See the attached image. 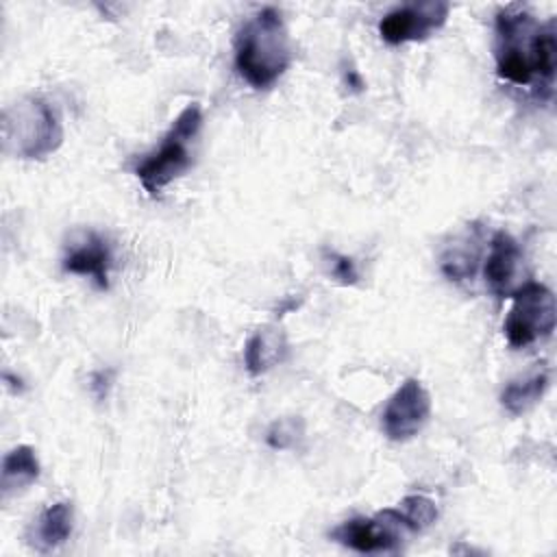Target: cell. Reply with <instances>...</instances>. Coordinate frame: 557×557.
<instances>
[{"instance_id": "15", "label": "cell", "mask_w": 557, "mask_h": 557, "mask_svg": "<svg viewBox=\"0 0 557 557\" xmlns=\"http://www.w3.org/2000/svg\"><path fill=\"white\" fill-rule=\"evenodd\" d=\"M546 387H548V370L537 368L520 379L509 381L500 394V403L509 413L520 416L529 411L544 396Z\"/></svg>"}, {"instance_id": "16", "label": "cell", "mask_w": 557, "mask_h": 557, "mask_svg": "<svg viewBox=\"0 0 557 557\" xmlns=\"http://www.w3.org/2000/svg\"><path fill=\"white\" fill-rule=\"evenodd\" d=\"M400 516L405 518L407 527L411 529V533L416 531H424L426 527H431L437 520V507L429 496L422 494H409L405 496L398 507Z\"/></svg>"}, {"instance_id": "12", "label": "cell", "mask_w": 557, "mask_h": 557, "mask_svg": "<svg viewBox=\"0 0 557 557\" xmlns=\"http://www.w3.org/2000/svg\"><path fill=\"white\" fill-rule=\"evenodd\" d=\"M72 522L74 513L67 500L48 505L28 531V544L39 553H50L67 542V537L72 535Z\"/></svg>"}, {"instance_id": "19", "label": "cell", "mask_w": 557, "mask_h": 557, "mask_svg": "<svg viewBox=\"0 0 557 557\" xmlns=\"http://www.w3.org/2000/svg\"><path fill=\"white\" fill-rule=\"evenodd\" d=\"M111 383H113V372H111V370H98V372L91 374L89 387H91V392H94V396H96L98 400H104L107 394H109Z\"/></svg>"}, {"instance_id": "1", "label": "cell", "mask_w": 557, "mask_h": 557, "mask_svg": "<svg viewBox=\"0 0 557 557\" xmlns=\"http://www.w3.org/2000/svg\"><path fill=\"white\" fill-rule=\"evenodd\" d=\"M494 59L503 81L550 94L557 70L555 20L537 22L520 7L500 9L494 22Z\"/></svg>"}, {"instance_id": "9", "label": "cell", "mask_w": 557, "mask_h": 557, "mask_svg": "<svg viewBox=\"0 0 557 557\" xmlns=\"http://www.w3.org/2000/svg\"><path fill=\"white\" fill-rule=\"evenodd\" d=\"M483 276L490 292L498 298H511L527 283L524 252L520 244L505 231L494 233L483 263Z\"/></svg>"}, {"instance_id": "5", "label": "cell", "mask_w": 557, "mask_h": 557, "mask_svg": "<svg viewBox=\"0 0 557 557\" xmlns=\"http://www.w3.org/2000/svg\"><path fill=\"white\" fill-rule=\"evenodd\" d=\"M555 296L535 281H527L511 296V307L503 322L507 344L511 348H527L555 331Z\"/></svg>"}, {"instance_id": "6", "label": "cell", "mask_w": 557, "mask_h": 557, "mask_svg": "<svg viewBox=\"0 0 557 557\" xmlns=\"http://www.w3.org/2000/svg\"><path fill=\"white\" fill-rule=\"evenodd\" d=\"M407 533L405 518L398 509H381L374 516H357L337 524L329 535L337 544L357 553H396L400 550Z\"/></svg>"}, {"instance_id": "2", "label": "cell", "mask_w": 557, "mask_h": 557, "mask_svg": "<svg viewBox=\"0 0 557 557\" xmlns=\"http://www.w3.org/2000/svg\"><path fill=\"white\" fill-rule=\"evenodd\" d=\"M292 41L274 7L257 11L235 35V70L255 89L272 87L292 65Z\"/></svg>"}, {"instance_id": "13", "label": "cell", "mask_w": 557, "mask_h": 557, "mask_svg": "<svg viewBox=\"0 0 557 557\" xmlns=\"http://www.w3.org/2000/svg\"><path fill=\"white\" fill-rule=\"evenodd\" d=\"M287 352V339L281 329L263 326L255 331L244 346V363L248 374L259 376L281 363Z\"/></svg>"}, {"instance_id": "3", "label": "cell", "mask_w": 557, "mask_h": 557, "mask_svg": "<svg viewBox=\"0 0 557 557\" xmlns=\"http://www.w3.org/2000/svg\"><path fill=\"white\" fill-rule=\"evenodd\" d=\"M2 148L20 159H46L63 141L59 111L39 96H24L2 111Z\"/></svg>"}, {"instance_id": "14", "label": "cell", "mask_w": 557, "mask_h": 557, "mask_svg": "<svg viewBox=\"0 0 557 557\" xmlns=\"http://www.w3.org/2000/svg\"><path fill=\"white\" fill-rule=\"evenodd\" d=\"M37 476H39V459L35 455V448L26 444L15 446L2 459V474H0L2 496H11L17 490L28 487Z\"/></svg>"}, {"instance_id": "7", "label": "cell", "mask_w": 557, "mask_h": 557, "mask_svg": "<svg viewBox=\"0 0 557 557\" xmlns=\"http://www.w3.org/2000/svg\"><path fill=\"white\" fill-rule=\"evenodd\" d=\"M431 416V396L418 379H407L387 400L381 429L392 442H407L422 431Z\"/></svg>"}, {"instance_id": "17", "label": "cell", "mask_w": 557, "mask_h": 557, "mask_svg": "<svg viewBox=\"0 0 557 557\" xmlns=\"http://www.w3.org/2000/svg\"><path fill=\"white\" fill-rule=\"evenodd\" d=\"M302 435H305L302 418L287 416V418H278L270 424V429L265 433V442L274 450H287V448H296V444L302 440Z\"/></svg>"}, {"instance_id": "11", "label": "cell", "mask_w": 557, "mask_h": 557, "mask_svg": "<svg viewBox=\"0 0 557 557\" xmlns=\"http://www.w3.org/2000/svg\"><path fill=\"white\" fill-rule=\"evenodd\" d=\"M481 255L479 224H470L466 233L453 239L440 255V270L448 281H468L474 276Z\"/></svg>"}, {"instance_id": "4", "label": "cell", "mask_w": 557, "mask_h": 557, "mask_svg": "<svg viewBox=\"0 0 557 557\" xmlns=\"http://www.w3.org/2000/svg\"><path fill=\"white\" fill-rule=\"evenodd\" d=\"M200 126H202V109L198 102H191L176 115L174 124L163 135L161 146L137 163L135 176L152 198L159 196L174 178H178L183 172L189 170L191 165L189 148Z\"/></svg>"}, {"instance_id": "8", "label": "cell", "mask_w": 557, "mask_h": 557, "mask_svg": "<svg viewBox=\"0 0 557 557\" xmlns=\"http://www.w3.org/2000/svg\"><path fill=\"white\" fill-rule=\"evenodd\" d=\"M450 13L448 2L431 0L418 4H405L385 13L379 22V35L389 46H400L407 41H422L433 30L442 28Z\"/></svg>"}, {"instance_id": "18", "label": "cell", "mask_w": 557, "mask_h": 557, "mask_svg": "<svg viewBox=\"0 0 557 557\" xmlns=\"http://www.w3.org/2000/svg\"><path fill=\"white\" fill-rule=\"evenodd\" d=\"M326 263H329V274L339 283V285H355L359 278L357 265L350 257L339 255V252H326Z\"/></svg>"}, {"instance_id": "10", "label": "cell", "mask_w": 557, "mask_h": 557, "mask_svg": "<svg viewBox=\"0 0 557 557\" xmlns=\"http://www.w3.org/2000/svg\"><path fill=\"white\" fill-rule=\"evenodd\" d=\"M63 270L76 276L91 278L100 289L109 287V270L113 265V250L107 237L96 231H83L70 239L61 261Z\"/></svg>"}]
</instances>
